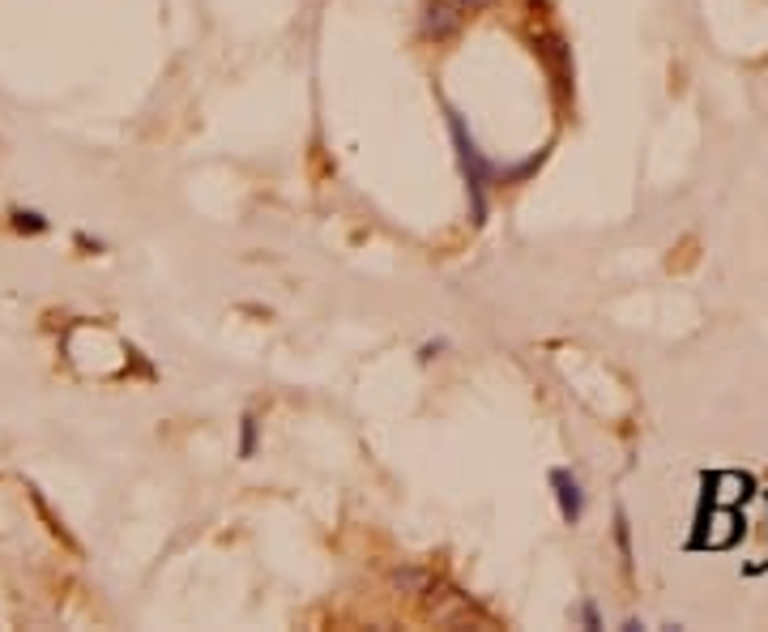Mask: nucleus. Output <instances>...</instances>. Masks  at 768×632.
Returning a JSON list of instances; mask_svg holds the SVG:
<instances>
[{
    "mask_svg": "<svg viewBox=\"0 0 768 632\" xmlns=\"http://www.w3.org/2000/svg\"><path fill=\"white\" fill-rule=\"evenodd\" d=\"M551 483H555V500H559V513H564V521H581V513H585V492H581V483H576V474L555 470Z\"/></svg>",
    "mask_w": 768,
    "mask_h": 632,
    "instance_id": "2",
    "label": "nucleus"
},
{
    "mask_svg": "<svg viewBox=\"0 0 768 632\" xmlns=\"http://www.w3.org/2000/svg\"><path fill=\"white\" fill-rule=\"evenodd\" d=\"M461 5L457 0H440V5H431L427 9V35H436V39H448L457 30V22H461V13H457Z\"/></svg>",
    "mask_w": 768,
    "mask_h": 632,
    "instance_id": "3",
    "label": "nucleus"
},
{
    "mask_svg": "<svg viewBox=\"0 0 768 632\" xmlns=\"http://www.w3.org/2000/svg\"><path fill=\"white\" fill-rule=\"evenodd\" d=\"M252 445H256V423H252V419H244V457L252 453Z\"/></svg>",
    "mask_w": 768,
    "mask_h": 632,
    "instance_id": "6",
    "label": "nucleus"
},
{
    "mask_svg": "<svg viewBox=\"0 0 768 632\" xmlns=\"http://www.w3.org/2000/svg\"><path fill=\"white\" fill-rule=\"evenodd\" d=\"M448 129H453V141H457V158H461V171H466V180H470V201H474V218L483 223V214H487V188L495 180V167L483 158V150L474 146V137L466 133V120H461L457 112H448Z\"/></svg>",
    "mask_w": 768,
    "mask_h": 632,
    "instance_id": "1",
    "label": "nucleus"
},
{
    "mask_svg": "<svg viewBox=\"0 0 768 632\" xmlns=\"http://www.w3.org/2000/svg\"><path fill=\"white\" fill-rule=\"evenodd\" d=\"M13 227H18V231H30V235H39V231H47V218L35 214V210H13Z\"/></svg>",
    "mask_w": 768,
    "mask_h": 632,
    "instance_id": "5",
    "label": "nucleus"
},
{
    "mask_svg": "<svg viewBox=\"0 0 768 632\" xmlns=\"http://www.w3.org/2000/svg\"><path fill=\"white\" fill-rule=\"evenodd\" d=\"M739 496H747V479H739V474H722V479H717V504H734Z\"/></svg>",
    "mask_w": 768,
    "mask_h": 632,
    "instance_id": "4",
    "label": "nucleus"
},
{
    "mask_svg": "<svg viewBox=\"0 0 768 632\" xmlns=\"http://www.w3.org/2000/svg\"><path fill=\"white\" fill-rule=\"evenodd\" d=\"M457 5H461V9H466V13H474V9H487V5H491V0H457Z\"/></svg>",
    "mask_w": 768,
    "mask_h": 632,
    "instance_id": "7",
    "label": "nucleus"
},
{
    "mask_svg": "<svg viewBox=\"0 0 768 632\" xmlns=\"http://www.w3.org/2000/svg\"><path fill=\"white\" fill-rule=\"evenodd\" d=\"M581 615H585V624H589V628H598V611H594V607H581Z\"/></svg>",
    "mask_w": 768,
    "mask_h": 632,
    "instance_id": "8",
    "label": "nucleus"
}]
</instances>
